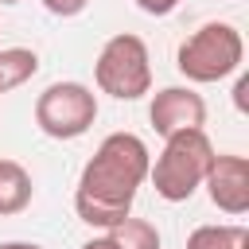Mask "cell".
<instances>
[{"mask_svg": "<svg viewBox=\"0 0 249 249\" xmlns=\"http://www.w3.org/2000/svg\"><path fill=\"white\" fill-rule=\"evenodd\" d=\"M210 160H214L210 136L202 128H183L163 136V152L156 156V163H148V179L163 202H187L202 187Z\"/></svg>", "mask_w": 249, "mask_h": 249, "instance_id": "obj_2", "label": "cell"}, {"mask_svg": "<svg viewBox=\"0 0 249 249\" xmlns=\"http://www.w3.org/2000/svg\"><path fill=\"white\" fill-rule=\"evenodd\" d=\"M241 58H245V39L233 23H202L198 31H191L179 51H175V66L187 82L195 86H210V82H222L230 74L241 70Z\"/></svg>", "mask_w": 249, "mask_h": 249, "instance_id": "obj_3", "label": "cell"}, {"mask_svg": "<svg viewBox=\"0 0 249 249\" xmlns=\"http://www.w3.org/2000/svg\"><path fill=\"white\" fill-rule=\"evenodd\" d=\"M0 249H43L35 241H0Z\"/></svg>", "mask_w": 249, "mask_h": 249, "instance_id": "obj_15", "label": "cell"}, {"mask_svg": "<svg viewBox=\"0 0 249 249\" xmlns=\"http://www.w3.org/2000/svg\"><path fill=\"white\" fill-rule=\"evenodd\" d=\"M136 8L148 12V16H171L179 8V0H136Z\"/></svg>", "mask_w": 249, "mask_h": 249, "instance_id": "obj_12", "label": "cell"}, {"mask_svg": "<svg viewBox=\"0 0 249 249\" xmlns=\"http://www.w3.org/2000/svg\"><path fill=\"white\" fill-rule=\"evenodd\" d=\"M148 121L160 136H171L183 128H202L206 124V101L191 86H163L148 105Z\"/></svg>", "mask_w": 249, "mask_h": 249, "instance_id": "obj_7", "label": "cell"}, {"mask_svg": "<svg viewBox=\"0 0 249 249\" xmlns=\"http://www.w3.org/2000/svg\"><path fill=\"white\" fill-rule=\"evenodd\" d=\"M82 249H117V245H113V237H109V233H101V237H89Z\"/></svg>", "mask_w": 249, "mask_h": 249, "instance_id": "obj_14", "label": "cell"}, {"mask_svg": "<svg viewBox=\"0 0 249 249\" xmlns=\"http://www.w3.org/2000/svg\"><path fill=\"white\" fill-rule=\"evenodd\" d=\"M35 198V183L31 171L19 160H0V218L23 214Z\"/></svg>", "mask_w": 249, "mask_h": 249, "instance_id": "obj_8", "label": "cell"}, {"mask_svg": "<svg viewBox=\"0 0 249 249\" xmlns=\"http://www.w3.org/2000/svg\"><path fill=\"white\" fill-rule=\"evenodd\" d=\"M97 121V93L82 82H51L35 97V124L51 140H78Z\"/></svg>", "mask_w": 249, "mask_h": 249, "instance_id": "obj_5", "label": "cell"}, {"mask_svg": "<svg viewBox=\"0 0 249 249\" xmlns=\"http://www.w3.org/2000/svg\"><path fill=\"white\" fill-rule=\"evenodd\" d=\"M0 4H19V0H0Z\"/></svg>", "mask_w": 249, "mask_h": 249, "instance_id": "obj_17", "label": "cell"}, {"mask_svg": "<svg viewBox=\"0 0 249 249\" xmlns=\"http://www.w3.org/2000/svg\"><path fill=\"white\" fill-rule=\"evenodd\" d=\"M93 82L101 93L117 97V101H136L152 89V58L140 35L121 31L113 39H105V47L97 51L93 62Z\"/></svg>", "mask_w": 249, "mask_h": 249, "instance_id": "obj_4", "label": "cell"}, {"mask_svg": "<svg viewBox=\"0 0 249 249\" xmlns=\"http://www.w3.org/2000/svg\"><path fill=\"white\" fill-rule=\"evenodd\" d=\"M43 8L58 19H70V16H82L89 8V0H43Z\"/></svg>", "mask_w": 249, "mask_h": 249, "instance_id": "obj_11", "label": "cell"}, {"mask_svg": "<svg viewBox=\"0 0 249 249\" xmlns=\"http://www.w3.org/2000/svg\"><path fill=\"white\" fill-rule=\"evenodd\" d=\"M117 249H160V230L148 218H121L113 230H105Z\"/></svg>", "mask_w": 249, "mask_h": 249, "instance_id": "obj_10", "label": "cell"}, {"mask_svg": "<svg viewBox=\"0 0 249 249\" xmlns=\"http://www.w3.org/2000/svg\"><path fill=\"white\" fill-rule=\"evenodd\" d=\"M245 89H249V78H237V86H233V101H237L241 113H245Z\"/></svg>", "mask_w": 249, "mask_h": 249, "instance_id": "obj_13", "label": "cell"}, {"mask_svg": "<svg viewBox=\"0 0 249 249\" xmlns=\"http://www.w3.org/2000/svg\"><path fill=\"white\" fill-rule=\"evenodd\" d=\"M202 187H206L210 202H214L222 214L241 218V214L249 210V160H245V156H233V152H226V156L214 152Z\"/></svg>", "mask_w": 249, "mask_h": 249, "instance_id": "obj_6", "label": "cell"}, {"mask_svg": "<svg viewBox=\"0 0 249 249\" xmlns=\"http://www.w3.org/2000/svg\"><path fill=\"white\" fill-rule=\"evenodd\" d=\"M0 93H8V86H4V78H0Z\"/></svg>", "mask_w": 249, "mask_h": 249, "instance_id": "obj_16", "label": "cell"}, {"mask_svg": "<svg viewBox=\"0 0 249 249\" xmlns=\"http://www.w3.org/2000/svg\"><path fill=\"white\" fill-rule=\"evenodd\" d=\"M187 249H249V230L237 222H210L187 233Z\"/></svg>", "mask_w": 249, "mask_h": 249, "instance_id": "obj_9", "label": "cell"}, {"mask_svg": "<svg viewBox=\"0 0 249 249\" xmlns=\"http://www.w3.org/2000/svg\"><path fill=\"white\" fill-rule=\"evenodd\" d=\"M152 152L136 132H109L86 160L74 191V210L86 226L113 230L132 214V198L148 179Z\"/></svg>", "mask_w": 249, "mask_h": 249, "instance_id": "obj_1", "label": "cell"}]
</instances>
